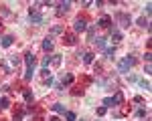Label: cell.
I'll list each match as a JSON object with an SVG mask.
<instances>
[{"label":"cell","instance_id":"18","mask_svg":"<svg viewBox=\"0 0 152 121\" xmlns=\"http://www.w3.org/2000/svg\"><path fill=\"white\" fill-rule=\"evenodd\" d=\"M104 55H105V59H114V55H116V47L105 48V50H104Z\"/></svg>","mask_w":152,"mask_h":121},{"label":"cell","instance_id":"24","mask_svg":"<svg viewBox=\"0 0 152 121\" xmlns=\"http://www.w3.org/2000/svg\"><path fill=\"white\" fill-rule=\"evenodd\" d=\"M134 115H136V117H140V119H142V117H146V109H144V107L136 109V113H134Z\"/></svg>","mask_w":152,"mask_h":121},{"label":"cell","instance_id":"1","mask_svg":"<svg viewBox=\"0 0 152 121\" xmlns=\"http://www.w3.org/2000/svg\"><path fill=\"white\" fill-rule=\"evenodd\" d=\"M134 65H136V57L134 55H128V57H124V59L118 63V73H128Z\"/></svg>","mask_w":152,"mask_h":121},{"label":"cell","instance_id":"10","mask_svg":"<svg viewBox=\"0 0 152 121\" xmlns=\"http://www.w3.org/2000/svg\"><path fill=\"white\" fill-rule=\"evenodd\" d=\"M53 47H55L53 36H47V38L43 40V50H45V53H51V50H53Z\"/></svg>","mask_w":152,"mask_h":121},{"label":"cell","instance_id":"19","mask_svg":"<svg viewBox=\"0 0 152 121\" xmlns=\"http://www.w3.org/2000/svg\"><path fill=\"white\" fill-rule=\"evenodd\" d=\"M138 26H142V28H148L150 30V24H148V20L142 16V18H138Z\"/></svg>","mask_w":152,"mask_h":121},{"label":"cell","instance_id":"32","mask_svg":"<svg viewBox=\"0 0 152 121\" xmlns=\"http://www.w3.org/2000/svg\"><path fill=\"white\" fill-rule=\"evenodd\" d=\"M144 60H146V63H150V60H152V53H150V50L144 55Z\"/></svg>","mask_w":152,"mask_h":121},{"label":"cell","instance_id":"37","mask_svg":"<svg viewBox=\"0 0 152 121\" xmlns=\"http://www.w3.org/2000/svg\"><path fill=\"white\" fill-rule=\"evenodd\" d=\"M33 121H43V119H39V117H35V119H33Z\"/></svg>","mask_w":152,"mask_h":121},{"label":"cell","instance_id":"2","mask_svg":"<svg viewBox=\"0 0 152 121\" xmlns=\"http://www.w3.org/2000/svg\"><path fill=\"white\" fill-rule=\"evenodd\" d=\"M28 20H31V24H43L45 22L43 14H41L39 10H28Z\"/></svg>","mask_w":152,"mask_h":121},{"label":"cell","instance_id":"22","mask_svg":"<svg viewBox=\"0 0 152 121\" xmlns=\"http://www.w3.org/2000/svg\"><path fill=\"white\" fill-rule=\"evenodd\" d=\"M23 97H24V101H26V103H33V99H35L31 91H24V93H23Z\"/></svg>","mask_w":152,"mask_h":121},{"label":"cell","instance_id":"15","mask_svg":"<svg viewBox=\"0 0 152 121\" xmlns=\"http://www.w3.org/2000/svg\"><path fill=\"white\" fill-rule=\"evenodd\" d=\"M94 59H95L94 53H89V50H87V53H83V63H85V65H91Z\"/></svg>","mask_w":152,"mask_h":121},{"label":"cell","instance_id":"20","mask_svg":"<svg viewBox=\"0 0 152 121\" xmlns=\"http://www.w3.org/2000/svg\"><path fill=\"white\" fill-rule=\"evenodd\" d=\"M83 91H85V89H83L81 85H77V87H73V89H71V93H73V95H83Z\"/></svg>","mask_w":152,"mask_h":121},{"label":"cell","instance_id":"30","mask_svg":"<svg viewBox=\"0 0 152 121\" xmlns=\"http://www.w3.org/2000/svg\"><path fill=\"white\" fill-rule=\"evenodd\" d=\"M51 32H53V35H61V32H63V28H61V26H53V30H51Z\"/></svg>","mask_w":152,"mask_h":121},{"label":"cell","instance_id":"28","mask_svg":"<svg viewBox=\"0 0 152 121\" xmlns=\"http://www.w3.org/2000/svg\"><path fill=\"white\" fill-rule=\"evenodd\" d=\"M87 36H89V40H94V38H95V28H94V26L87 28Z\"/></svg>","mask_w":152,"mask_h":121},{"label":"cell","instance_id":"26","mask_svg":"<svg viewBox=\"0 0 152 121\" xmlns=\"http://www.w3.org/2000/svg\"><path fill=\"white\" fill-rule=\"evenodd\" d=\"M51 65L59 67V65H61V57H59V55H53V59H51Z\"/></svg>","mask_w":152,"mask_h":121},{"label":"cell","instance_id":"33","mask_svg":"<svg viewBox=\"0 0 152 121\" xmlns=\"http://www.w3.org/2000/svg\"><path fill=\"white\" fill-rule=\"evenodd\" d=\"M105 111H107L105 107H97V115H105Z\"/></svg>","mask_w":152,"mask_h":121},{"label":"cell","instance_id":"9","mask_svg":"<svg viewBox=\"0 0 152 121\" xmlns=\"http://www.w3.org/2000/svg\"><path fill=\"white\" fill-rule=\"evenodd\" d=\"M12 42H14V36H12V35H4L2 38H0V45H2L4 48L12 47Z\"/></svg>","mask_w":152,"mask_h":121},{"label":"cell","instance_id":"5","mask_svg":"<svg viewBox=\"0 0 152 121\" xmlns=\"http://www.w3.org/2000/svg\"><path fill=\"white\" fill-rule=\"evenodd\" d=\"M75 42H77V35H75V32H63V45L73 47Z\"/></svg>","mask_w":152,"mask_h":121},{"label":"cell","instance_id":"36","mask_svg":"<svg viewBox=\"0 0 152 121\" xmlns=\"http://www.w3.org/2000/svg\"><path fill=\"white\" fill-rule=\"evenodd\" d=\"M49 121H61L59 117H49Z\"/></svg>","mask_w":152,"mask_h":121},{"label":"cell","instance_id":"8","mask_svg":"<svg viewBox=\"0 0 152 121\" xmlns=\"http://www.w3.org/2000/svg\"><path fill=\"white\" fill-rule=\"evenodd\" d=\"M24 63H26V67H33V69H35L37 57L33 55V50H26V53H24Z\"/></svg>","mask_w":152,"mask_h":121},{"label":"cell","instance_id":"7","mask_svg":"<svg viewBox=\"0 0 152 121\" xmlns=\"http://www.w3.org/2000/svg\"><path fill=\"white\" fill-rule=\"evenodd\" d=\"M71 10V2H59L57 4V16H65Z\"/></svg>","mask_w":152,"mask_h":121},{"label":"cell","instance_id":"25","mask_svg":"<svg viewBox=\"0 0 152 121\" xmlns=\"http://www.w3.org/2000/svg\"><path fill=\"white\" fill-rule=\"evenodd\" d=\"M138 83H140V87H142V89L150 91V83H148V81H144V79H138Z\"/></svg>","mask_w":152,"mask_h":121},{"label":"cell","instance_id":"11","mask_svg":"<svg viewBox=\"0 0 152 121\" xmlns=\"http://www.w3.org/2000/svg\"><path fill=\"white\" fill-rule=\"evenodd\" d=\"M97 26H102V28H110V26H112V18H110L107 14H104V16L99 18V22H97Z\"/></svg>","mask_w":152,"mask_h":121},{"label":"cell","instance_id":"23","mask_svg":"<svg viewBox=\"0 0 152 121\" xmlns=\"http://www.w3.org/2000/svg\"><path fill=\"white\" fill-rule=\"evenodd\" d=\"M65 119L67 121H77V115H75L73 111H67V113H65Z\"/></svg>","mask_w":152,"mask_h":121},{"label":"cell","instance_id":"12","mask_svg":"<svg viewBox=\"0 0 152 121\" xmlns=\"http://www.w3.org/2000/svg\"><path fill=\"white\" fill-rule=\"evenodd\" d=\"M105 40H107L105 36H97V38H94V45L99 48V50H105Z\"/></svg>","mask_w":152,"mask_h":121},{"label":"cell","instance_id":"6","mask_svg":"<svg viewBox=\"0 0 152 121\" xmlns=\"http://www.w3.org/2000/svg\"><path fill=\"white\" fill-rule=\"evenodd\" d=\"M110 38H112V42H114V47H116L118 42L122 40V32L118 30L116 26H110Z\"/></svg>","mask_w":152,"mask_h":121},{"label":"cell","instance_id":"34","mask_svg":"<svg viewBox=\"0 0 152 121\" xmlns=\"http://www.w3.org/2000/svg\"><path fill=\"white\" fill-rule=\"evenodd\" d=\"M150 10H152V4L148 2V4H146V8H144V12H146V14H150Z\"/></svg>","mask_w":152,"mask_h":121},{"label":"cell","instance_id":"38","mask_svg":"<svg viewBox=\"0 0 152 121\" xmlns=\"http://www.w3.org/2000/svg\"><path fill=\"white\" fill-rule=\"evenodd\" d=\"M77 121H87V119H77Z\"/></svg>","mask_w":152,"mask_h":121},{"label":"cell","instance_id":"29","mask_svg":"<svg viewBox=\"0 0 152 121\" xmlns=\"http://www.w3.org/2000/svg\"><path fill=\"white\" fill-rule=\"evenodd\" d=\"M114 97H116L118 105H122V103H124V95H122V93H120V91H118V93H116V95H114Z\"/></svg>","mask_w":152,"mask_h":121},{"label":"cell","instance_id":"17","mask_svg":"<svg viewBox=\"0 0 152 121\" xmlns=\"http://www.w3.org/2000/svg\"><path fill=\"white\" fill-rule=\"evenodd\" d=\"M35 77V69L33 67H26V73H24V81H31Z\"/></svg>","mask_w":152,"mask_h":121},{"label":"cell","instance_id":"13","mask_svg":"<svg viewBox=\"0 0 152 121\" xmlns=\"http://www.w3.org/2000/svg\"><path fill=\"white\" fill-rule=\"evenodd\" d=\"M51 109H53L55 113H59V115H65V113H67V109H65L63 103H55V105H51Z\"/></svg>","mask_w":152,"mask_h":121},{"label":"cell","instance_id":"31","mask_svg":"<svg viewBox=\"0 0 152 121\" xmlns=\"http://www.w3.org/2000/svg\"><path fill=\"white\" fill-rule=\"evenodd\" d=\"M144 73H146V75H150V73H152V67H150V63H146V67H144Z\"/></svg>","mask_w":152,"mask_h":121},{"label":"cell","instance_id":"21","mask_svg":"<svg viewBox=\"0 0 152 121\" xmlns=\"http://www.w3.org/2000/svg\"><path fill=\"white\" fill-rule=\"evenodd\" d=\"M8 107H10V101H8L6 97H2V99H0V109H8Z\"/></svg>","mask_w":152,"mask_h":121},{"label":"cell","instance_id":"16","mask_svg":"<svg viewBox=\"0 0 152 121\" xmlns=\"http://www.w3.org/2000/svg\"><path fill=\"white\" fill-rule=\"evenodd\" d=\"M71 83H73V75H71V73H67V75L61 77V85H63V87H65V85H71Z\"/></svg>","mask_w":152,"mask_h":121},{"label":"cell","instance_id":"39","mask_svg":"<svg viewBox=\"0 0 152 121\" xmlns=\"http://www.w3.org/2000/svg\"><path fill=\"white\" fill-rule=\"evenodd\" d=\"M0 28H2V20H0Z\"/></svg>","mask_w":152,"mask_h":121},{"label":"cell","instance_id":"14","mask_svg":"<svg viewBox=\"0 0 152 121\" xmlns=\"http://www.w3.org/2000/svg\"><path fill=\"white\" fill-rule=\"evenodd\" d=\"M118 105V101H116V97H105L104 99V107L107 109V107H116Z\"/></svg>","mask_w":152,"mask_h":121},{"label":"cell","instance_id":"4","mask_svg":"<svg viewBox=\"0 0 152 121\" xmlns=\"http://www.w3.org/2000/svg\"><path fill=\"white\" fill-rule=\"evenodd\" d=\"M73 30H75V35H77V32H85V30H87V20H85V18H77V20L73 22Z\"/></svg>","mask_w":152,"mask_h":121},{"label":"cell","instance_id":"3","mask_svg":"<svg viewBox=\"0 0 152 121\" xmlns=\"http://www.w3.org/2000/svg\"><path fill=\"white\" fill-rule=\"evenodd\" d=\"M116 20L120 22L122 28H128V26H130V14H126V12H118V14H116Z\"/></svg>","mask_w":152,"mask_h":121},{"label":"cell","instance_id":"35","mask_svg":"<svg viewBox=\"0 0 152 121\" xmlns=\"http://www.w3.org/2000/svg\"><path fill=\"white\" fill-rule=\"evenodd\" d=\"M128 81H130V83H136V81H138V77H134V75H130V77H128Z\"/></svg>","mask_w":152,"mask_h":121},{"label":"cell","instance_id":"40","mask_svg":"<svg viewBox=\"0 0 152 121\" xmlns=\"http://www.w3.org/2000/svg\"><path fill=\"white\" fill-rule=\"evenodd\" d=\"M0 121H4V119H0Z\"/></svg>","mask_w":152,"mask_h":121},{"label":"cell","instance_id":"27","mask_svg":"<svg viewBox=\"0 0 152 121\" xmlns=\"http://www.w3.org/2000/svg\"><path fill=\"white\" fill-rule=\"evenodd\" d=\"M51 59H53V57H51V55H49V57H45V59H43V63H41V65H43V69H47L49 65H51Z\"/></svg>","mask_w":152,"mask_h":121}]
</instances>
